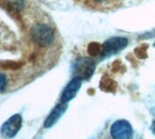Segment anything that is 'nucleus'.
<instances>
[{"label": "nucleus", "instance_id": "obj_1", "mask_svg": "<svg viewBox=\"0 0 155 139\" xmlns=\"http://www.w3.org/2000/svg\"><path fill=\"white\" fill-rule=\"evenodd\" d=\"M31 37L35 44L41 47L49 46L55 38L53 29L46 24L35 25L31 29Z\"/></svg>", "mask_w": 155, "mask_h": 139}, {"label": "nucleus", "instance_id": "obj_2", "mask_svg": "<svg viewBox=\"0 0 155 139\" xmlns=\"http://www.w3.org/2000/svg\"><path fill=\"white\" fill-rule=\"evenodd\" d=\"M95 68L96 64L93 60L88 57H81L77 59L74 64V76L81 80L90 79L95 71Z\"/></svg>", "mask_w": 155, "mask_h": 139}, {"label": "nucleus", "instance_id": "obj_3", "mask_svg": "<svg viewBox=\"0 0 155 139\" xmlns=\"http://www.w3.org/2000/svg\"><path fill=\"white\" fill-rule=\"evenodd\" d=\"M110 135L112 139H131L132 127L126 120H117L110 126Z\"/></svg>", "mask_w": 155, "mask_h": 139}, {"label": "nucleus", "instance_id": "obj_4", "mask_svg": "<svg viewBox=\"0 0 155 139\" xmlns=\"http://www.w3.org/2000/svg\"><path fill=\"white\" fill-rule=\"evenodd\" d=\"M22 125V117L20 115L16 114L9 117L1 126L0 133L4 138H12L19 131Z\"/></svg>", "mask_w": 155, "mask_h": 139}, {"label": "nucleus", "instance_id": "obj_5", "mask_svg": "<svg viewBox=\"0 0 155 139\" xmlns=\"http://www.w3.org/2000/svg\"><path fill=\"white\" fill-rule=\"evenodd\" d=\"M128 45V39L126 37H111L104 42L102 45V56H109L114 55L122 50Z\"/></svg>", "mask_w": 155, "mask_h": 139}, {"label": "nucleus", "instance_id": "obj_6", "mask_svg": "<svg viewBox=\"0 0 155 139\" xmlns=\"http://www.w3.org/2000/svg\"><path fill=\"white\" fill-rule=\"evenodd\" d=\"M81 84H82L81 79L74 77L63 90V93L60 97V103H68L69 101H71L76 96L80 88L81 87Z\"/></svg>", "mask_w": 155, "mask_h": 139}, {"label": "nucleus", "instance_id": "obj_7", "mask_svg": "<svg viewBox=\"0 0 155 139\" xmlns=\"http://www.w3.org/2000/svg\"><path fill=\"white\" fill-rule=\"evenodd\" d=\"M68 109V103H60L58 104L49 114V115L47 117L45 123H44V126L46 128H49L51 126H53L58 120L63 115V114L66 112V110Z\"/></svg>", "mask_w": 155, "mask_h": 139}, {"label": "nucleus", "instance_id": "obj_8", "mask_svg": "<svg viewBox=\"0 0 155 139\" xmlns=\"http://www.w3.org/2000/svg\"><path fill=\"white\" fill-rule=\"evenodd\" d=\"M101 51H102V46L98 43H91L88 47V52L91 55H98L101 54Z\"/></svg>", "mask_w": 155, "mask_h": 139}, {"label": "nucleus", "instance_id": "obj_9", "mask_svg": "<svg viewBox=\"0 0 155 139\" xmlns=\"http://www.w3.org/2000/svg\"><path fill=\"white\" fill-rule=\"evenodd\" d=\"M8 4L13 9H17V10H21L24 7L23 0H8Z\"/></svg>", "mask_w": 155, "mask_h": 139}, {"label": "nucleus", "instance_id": "obj_10", "mask_svg": "<svg viewBox=\"0 0 155 139\" xmlns=\"http://www.w3.org/2000/svg\"><path fill=\"white\" fill-rule=\"evenodd\" d=\"M7 85H8V79H7V77L0 73V93L3 92L6 87H7Z\"/></svg>", "mask_w": 155, "mask_h": 139}, {"label": "nucleus", "instance_id": "obj_11", "mask_svg": "<svg viewBox=\"0 0 155 139\" xmlns=\"http://www.w3.org/2000/svg\"><path fill=\"white\" fill-rule=\"evenodd\" d=\"M150 129H151L152 133L155 134V120L152 122V124H151V126H150Z\"/></svg>", "mask_w": 155, "mask_h": 139}, {"label": "nucleus", "instance_id": "obj_12", "mask_svg": "<svg viewBox=\"0 0 155 139\" xmlns=\"http://www.w3.org/2000/svg\"><path fill=\"white\" fill-rule=\"evenodd\" d=\"M96 1H97V2H103L104 0H96Z\"/></svg>", "mask_w": 155, "mask_h": 139}]
</instances>
